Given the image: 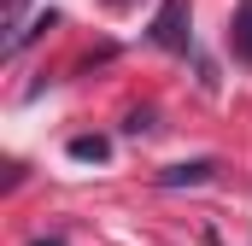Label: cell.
<instances>
[{"label":"cell","instance_id":"6da1fadb","mask_svg":"<svg viewBox=\"0 0 252 246\" xmlns=\"http://www.w3.org/2000/svg\"><path fill=\"white\" fill-rule=\"evenodd\" d=\"M153 41L170 53H188V0H164L153 18Z\"/></svg>","mask_w":252,"mask_h":246},{"label":"cell","instance_id":"7a4b0ae2","mask_svg":"<svg viewBox=\"0 0 252 246\" xmlns=\"http://www.w3.org/2000/svg\"><path fill=\"white\" fill-rule=\"evenodd\" d=\"M211 158H193V164H170L164 176H158V187H199V182H211Z\"/></svg>","mask_w":252,"mask_h":246},{"label":"cell","instance_id":"3957f363","mask_svg":"<svg viewBox=\"0 0 252 246\" xmlns=\"http://www.w3.org/2000/svg\"><path fill=\"white\" fill-rule=\"evenodd\" d=\"M24 12H30V0H6V59L30 47V24H24Z\"/></svg>","mask_w":252,"mask_h":246},{"label":"cell","instance_id":"277c9868","mask_svg":"<svg viewBox=\"0 0 252 246\" xmlns=\"http://www.w3.org/2000/svg\"><path fill=\"white\" fill-rule=\"evenodd\" d=\"M106 153H112L106 135H76V141H70V158H76V164H100Z\"/></svg>","mask_w":252,"mask_h":246},{"label":"cell","instance_id":"5b68a950","mask_svg":"<svg viewBox=\"0 0 252 246\" xmlns=\"http://www.w3.org/2000/svg\"><path fill=\"white\" fill-rule=\"evenodd\" d=\"M235 53L252 59V12H247V18H235Z\"/></svg>","mask_w":252,"mask_h":246},{"label":"cell","instance_id":"8992f818","mask_svg":"<svg viewBox=\"0 0 252 246\" xmlns=\"http://www.w3.org/2000/svg\"><path fill=\"white\" fill-rule=\"evenodd\" d=\"M106 6H118V12H124V6H141V0H106Z\"/></svg>","mask_w":252,"mask_h":246},{"label":"cell","instance_id":"52a82bcc","mask_svg":"<svg viewBox=\"0 0 252 246\" xmlns=\"http://www.w3.org/2000/svg\"><path fill=\"white\" fill-rule=\"evenodd\" d=\"M35 246H59V241H35Z\"/></svg>","mask_w":252,"mask_h":246}]
</instances>
